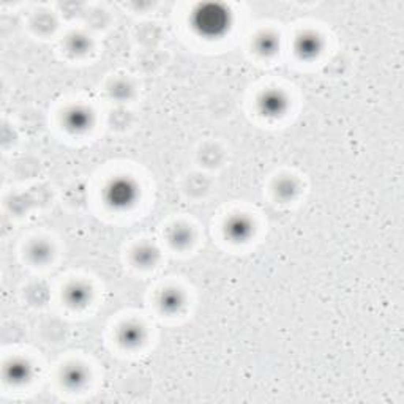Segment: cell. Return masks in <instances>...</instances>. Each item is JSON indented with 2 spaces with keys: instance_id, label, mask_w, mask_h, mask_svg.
<instances>
[{
  "instance_id": "6da1fadb",
  "label": "cell",
  "mask_w": 404,
  "mask_h": 404,
  "mask_svg": "<svg viewBox=\"0 0 404 404\" xmlns=\"http://www.w3.org/2000/svg\"><path fill=\"white\" fill-rule=\"evenodd\" d=\"M136 197V188L126 182V180H117L113 182L106 190V201L115 209H123L130 205Z\"/></svg>"
},
{
  "instance_id": "7a4b0ae2",
  "label": "cell",
  "mask_w": 404,
  "mask_h": 404,
  "mask_svg": "<svg viewBox=\"0 0 404 404\" xmlns=\"http://www.w3.org/2000/svg\"><path fill=\"white\" fill-rule=\"evenodd\" d=\"M197 16H199L201 21L196 22V25H201V29L205 35H218V30L226 29L228 25L226 11H220L215 6H212L210 10L202 8V11Z\"/></svg>"
},
{
  "instance_id": "3957f363",
  "label": "cell",
  "mask_w": 404,
  "mask_h": 404,
  "mask_svg": "<svg viewBox=\"0 0 404 404\" xmlns=\"http://www.w3.org/2000/svg\"><path fill=\"white\" fill-rule=\"evenodd\" d=\"M261 105H264V109H262V113L265 114L267 113V115H280L281 114V111L285 109V105H286V101L283 100L280 97V93L277 92H269V93H265L264 98L259 101Z\"/></svg>"
},
{
  "instance_id": "277c9868",
  "label": "cell",
  "mask_w": 404,
  "mask_h": 404,
  "mask_svg": "<svg viewBox=\"0 0 404 404\" xmlns=\"http://www.w3.org/2000/svg\"><path fill=\"white\" fill-rule=\"evenodd\" d=\"M226 232L229 234L231 238L243 240L251 232V226L245 218H234V220H231L229 225L226 226Z\"/></svg>"
},
{
  "instance_id": "5b68a950",
  "label": "cell",
  "mask_w": 404,
  "mask_h": 404,
  "mask_svg": "<svg viewBox=\"0 0 404 404\" xmlns=\"http://www.w3.org/2000/svg\"><path fill=\"white\" fill-rule=\"evenodd\" d=\"M302 41V48H297L298 53H303V56L306 57L308 53H311L313 56L317 54L319 51V45H317V38L316 37H302L300 38Z\"/></svg>"
},
{
  "instance_id": "8992f818",
  "label": "cell",
  "mask_w": 404,
  "mask_h": 404,
  "mask_svg": "<svg viewBox=\"0 0 404 404\" xmlns=\"http://www.w3.org/2000/svg\"><path fill=\"white\" fill-rule=\"evenodd\" d=\"M77 117L74 115V111L71 114H68V125L70 126H74V128H85L89 123V114L87 113H81V111H77Z\"/></svg>"
},
{
  "instance_id": "52a82bcc",
  "label": "cell",
  "mask_w": 404,
  "mask_h": 404,
  "mask_svg": "<svg viewBox=\"0 0 404 404\" xmlns=\"http://www.w3.org/2000/svg\"><path fill=\"white\" fill-rule=\"evenodd\" d=\"M63 381L68 387H71V389H77L82 382H84V376H82V371L81 369H76L73 368V373L70 374V371H66Z\"/></svg>"
},
{
  "instance_id": "ba28073f",
  "label": "cell",
  "mask_w": 404,
  "mask_h": 404,
  "mask_svg": "<svg viewBox=\"0 0 404 404\" xmlns=\"http://www.w3.org/2000/svg\"><path fill=\"white\" fill-rule=\"evenodd\" d=\"M123 332L125 337L122 338V341L126 343V345H130V343H134V345L141 343V330L137 327H126Z\"/></svg>"
},
{
  "instance_id": "9c48e42d",
  "label": "cell",
  "mask_w": 404,
  "mask_h": 404,
  "mask_svg": "<svg viewBox=\"0 0 404 404\" xmlns=\"http://www.w3.org/2000/svg\"><path fill=\"white\" fill-rule=\"evenodd\" d=\"M178 305H180V302H178L177 294L174 295V298H169V294L165 295V300H163V308H165L166 311H169V306H174V309H175V308H178Z\"/></svg>"
}]
</instances>
